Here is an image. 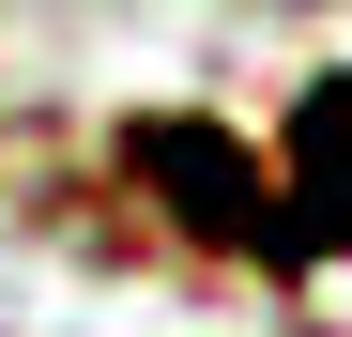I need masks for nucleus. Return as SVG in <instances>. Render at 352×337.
<instances>
[{
    "label": "nucleus",
    "mask_w": 352,
    "mask_h": 337,
    "mask_svg": "<svg viewBox=\"0 0 352 337\" xmlns=\"http://www.w3.org/2000/svg\"><path fill=\"white\" fill-rule=\"evenodd\" d=\"M123 153L153 168V199L184 215L199 246H245V261H276V168L245 153V138H214V123H184V107H153V123H123Z\"/></svg>",
    "instance_id": "1"
},
{
    "label": "nucleus",
    "mask_w": 352,
    "mask_h": 337,
    "mask_svg": "<svg viewBox=\"0 0 352 337\" xmlns=\"http://www.w3.org/2000/svg\"><path fill=\"white\" fill-rule=\"evenodd\" d=\"M291 168H307V199L276 215V276H307V261H337V246H352V77H322V92H307Z\"/></svg>",
    "instance_id": "2"
}]
</instances>
